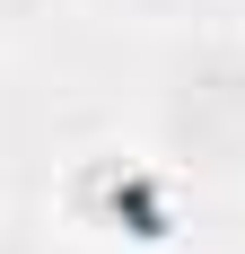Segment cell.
<instances>
[{"mask_svg":"<svg viewBox=\"0 0 245 254\" xmlns=\"http://www.w3.org/2000/svg\"><path fill=\"white\" fill-rule=\"evenodd\" d=\"M193 97H184V131H193L201 149H237L245 140V79L237 70H201V79H184Z\"/></svg>","mask_w":245,"mask_h":254,"instance_id":"cell-1","label":"cell"},{"mask_svg":"<svg viewBox=\"0 0 245 254\" xmlns=\"http://www.w3.org/2000/svg\"><path fill=\"white\" fill-rule=\"evenodd\" d=\"M131 9H158V0H131Z\"/></svg>","mask_w":245,"mask_h":254,"instance_id":"cell-3","label":"cell"},{"mask_svg":"<svg viewBox=\"0 0 245 254\" xmlns=\"http://www.w3.org/2000/svg\"><path fill=\"white\" fill-rule=\"evenodd\" d=\"M18 18H35V0H0V26H18Z\"/></svg>","mask_w":245,"mask_h":254,"instance_id":"cell-2","label":"cell"},{"mask_svg":"<svg viewBox=\"0 0 245 254\" xmlns=\"http://www.w3.org/2000/svg\"><path fill=\"white\" fill-rule=\"evenodd\" d=\"M0 254H18V246H0Z\"/></svg>","mask_w":245,"mask_h":254,"instance_id":"cell-4","label":"cell"}]
</instances>
